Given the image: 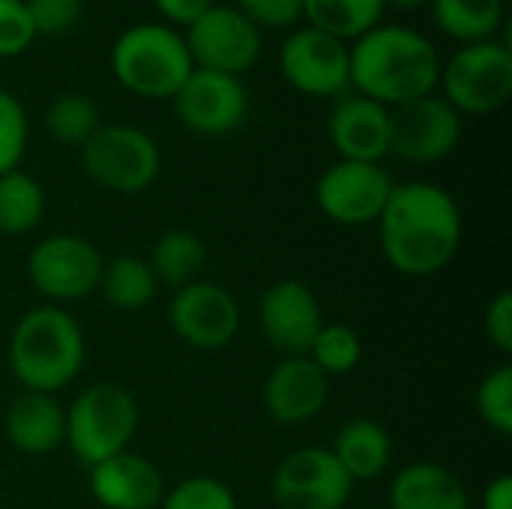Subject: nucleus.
I'll return each mask as SVG.
<instances>
[{
  "mask_svg": "<svg viewBox=\"0 0 512 509\" xmlns=\"http://www.w3.org/2000/svg\"><path fill=\"white\" fill-rule=\"evenodd\" d=\"M45 216V189L36 177L15 168L0 177V234L24 237Z\"/></svg>",
  "mask_w": 512,
  "mask_h": 509,
  "instance_id": "obj_27",
  "label": "nucleus"
},
{
  "mask_svg": "<svg viewBox=\"0 0 512 509\" xmlns=\"http://www.w3.org/2000/svg\"><path fill=\"white\" fill-rule=\"evenodd\" d=\"M327 378L351 375L363 360V339L348 324H324L306 354Z\"/></svg>",
  "mask_w": 512,
  "mask_h": 509,
  "instance_id": "obj_29",
  "label": "nucleus"
},
{
  "mask_svg": "<svg viewBox=\"0 0 512 509\" xmlns=\"http://www.w3.org/2000/svg\"><path fill=\"white\" fill-rule=\"evenodd\" d=\"M384 9V0H303L306 24L348 45L378 27Z\"/></svg>",
  "mask_w": 512,
  "mask_h": 509,
  "instance_id": "obj_26",
  "label": "nucleus"
},
{
  "mask_svg": "<svg viewBox=\"0 0 512 509\" xmlns=\"http://www.w3.org/2000/svg\"><path fill=\"white\" fill-rule=\"evenodd\" d=\"M375 225L387 264L411 279H429L450 267L465 237L459 201L426 180L396 183Z\"/></svg>",
  "mask_w": 512,
  "mask_h": 509,
  "instance_id": "obj_1",
  "label": "nucleus"
},
{
  "mask_svg": "<svg viewBox=\"0 0 512 509\" xmlns=\"http://www.w3.org/2000/svg\"><path fill=\"white\" fill-rule=\"evenodd\" d=\"M483 330L489 345H495L504 357L512 354V294L498 291L483 312Z\"/></svg>",
  "mask_w": 512,
  "mask_h": 509,
  "instance_id": "obj_36",
  "label": "nucleus"
},
{
  "mask_svg": "<svg viewBox=\"0 0 512 509\" xmlns=\"http://www.w3.org/2000/svg\"><path fill=\"white\" fill-rule=\"evenodd\" d=\"M282 78L306 96H342L351 90V51L348 42L315 27H297L279 48Z\"/></svg>",
  "mask_w": 512,
  "mask_h": 509,
  "instance_id": "obj_14",
  "label": "nucleus"
},
{
  "mask_svg": "<svg viewBox=\"0 0 512 509\" xmlns=\"http://www.w3.org/2000/svg\"><path fill=\"white\" fill-rule=\"evenodd\" d=\"M195 69L183 33L168 24H132L111 45V72L141 99H174Z\"/></svg>",
  "mask_w": 512,
  "mask_h": 509,
  "instance_id": "obj_4",
  "label": "nucleus"
},
{
  "mask_svg": "<svg viewBox=\"0 0 512 509\" xmlns=\"http://www.w3.org/2000/svg\"><path fill=\"white\" fill-rule=\"evenodd\" d=\"M36 33L24 0H0V60L18 57L33 45Z\"/></svg>",
  "mask_w": 512,
  "mask_h": 509,
  "instance_id": "obj_34",
  "label": "nucleus"
},
{
  "mask_svg": "<svg viewBox=\"0 0 512 509\" xmlns=\"http://www.w3.org/2000/svg\"><path fill=\"white\" fill-rule=\"evenodd\" d=\"M438 30L459 45L495 39L504 27V0H429Z\"/></svg>",
  "mask_w": 512,
  "mask_h": 509,
  "instance_id": "obj_25",
  "label": "nucleus"
},
{
  "mask_svg": "<svg viewBox=\"0 0 512 509\" xmlns=\"http://www.w3.org/2000/svg\"><path fill=\"white\" fill-rule=\"evenodd\" d=\"M351 90L387 108L438 93L441 54L435 42L405 24H378L348 45Z\"/></svg>",
  "mask_w": 512,
  "mask_h": 509,
  "instance_id": "obj_2",
  "label": "nucleus"
},
{
  "mask_svg": "<svg viewBox=\"0 0 512 509\" xmlns=\"http://www.w3.org/2000/svg\"><path fill=\"white\" fill-rule=\"evenodd\" d=\"M351 495L354 483L330 447L294 450L270 477V498L279 509H345Z\"/></svg>",
  "mask_w": 512,
  "mask_h": 509,
  "instance_id": "obj_9",
  "label": "nucleus"
},
{
  "mask_svg": "<svg viewBox=\"0 0 512 509\" xmlns=\"http://www.w3.org/2000/svg\"><path fill=\"white\" fill-rule=\"evenodd\" d=\"M30 123L24 105L0 87V177L21 168V159L27 153Z\"/></svg>",
  "mask_w": 512,
  "mask_h": 509,
  "instance_id": "obj_32",
  "label": "nucleus"
},
{
  "mask_svg": "<svg viewBox=\"0 0 512 509\" xmlns=\"http://www.w3.org/2000/svg\"><path fill=\"white\" fill-rule=\"evenodd\" d=\"M36 36H66L84 15V0H24Z\"/></svg>",
  "mask_w": 512,
  "mask_h": 509,
  "instance_id": "obj_33",
  "label": "nucleus"
},
{
  "mask_svg": "<svg viewBox=\"0 0 512 509\" xmlns=\"http://www.w3.org/2000/svg\"><path fill=\"white\" fill-rule=\"evenodd\" d=\"M429 0H384V6H396V9H417L426 6Z\"/></svg>",
  "mask_w": 512,
  "mask_h": 509,
  "instance_id": "obj_39",
  "label": "nucleus"
},
{
  "mask_svg": "<svg viewBox=\"0 0 512 509\" xmlns=\"http://www.w3.org/2000/svg\"><path fill=\"white\" fill-rule=\"evenodd\" d=\"M159 285L177 291L201 279L207 264V243L201 234L189 228H168L156 237L153 252L147 258Z\"/></svg>",
  "mask_w": 512,
  "mask_h": 509,
  "instance_id": "obj_23",
  "label": "nucleus"
},
{
  "mask_svg": "<svg viewBox=\"0 0 512 509\" xmlns=\"http://www.w3.org/2000/svg\"><path fill=\"white\" fill-rule=\"evenodd\" d=\"M237 9L261 27H294L303 18V0H237Z\"/></svg>",
  "mask_w": 512,
  "mask_h": 509,
  "instance_id": "obj_35",
  "label": "nucleus"
},
{
  "mask_svg": "<svg viewBox=\"0 0 512 509\" xmlns=\"http://www.w3.org/2000/svg\"><path fill=\"white\" fill-rule=\"evenodd\" d=\"M102 267V252L81 234H51L27 255V279L51 306L96 294Z\"/></svg>",
  "mask_w": 512,
  "mask_h": 509,
  "instance_id": "obj_8",
  "label": "nucleus"
},
{
  "mask_svg": "<svg viewBox=\"0 0 512 509\" xmlns=\"http://www.w3.org/2000/svg\"><path fill=\"white\" fill-rule=\"evenodd\" d=\"M342 471L351 477V483H369L378 480L390 462H393V438L384 423L369 420V417H354L348 420L330 447Z\"/></svg>",
  "mask_w": 512,
  "mask_h": 509,
  "instance_id": "obj_22",
  "label": "nucleus"
},
{
  "mask_svg": "<svg viewBox=\"0 0 512 509\" xmlns=\"http://www.w3.org/2000/svg\"><path fill=\"white\" fill-rule=\"evenodd\" d=\"M153 6L159 9V15H165L168 27H189L192 21H198L213 0H153Z\"/></svg>",
  "mask_w": 512,
  "mask_h": 509,
  "instance_id": "obj_37",
  "label": "nucleus"
},
{
  "mask_svg": "<svg viewBox=\"0 0 512 509\" xmlns=\"http://www.w3.org/2000/svg\"><path fill=\"white\" fill-rule=\"evenodd\" d=\"M462 126L465 117L441 93L411 99L390 108V153L414 165H435L459 147Z\"/></svg>",
  "mask_w": 512,
  "mask_h": 509,
  "instance_id": "obj_10",
  "label": "nucleus"
},
{
  "mask_svg": "<svg viewBox=\"0 0 512 509\" xmlns=\"http://www.w3.org/2000/svg\"><path fill=\"white\" fill-rule=\"evenodd\" d=\"M90 471V495L102 509H159L165 495L162 471L141 453H117Z\"/></svg>",
  "mask_w": 512,
  "mask_h": 509,
  "instance_id": "obj_19",
  "label": "nucleus"
},
{
  "mask_svg": "<svg viewBox=\"0 0 512 509\" xmlns=\"http://www.w3.org/2000/svg\"><path fill=\"white\" fill-rule=\"evenodd\" d=\"M327 135L339 159L381 165L390 156V108L360 93H342L327 117Z\"/></svg>",
  "mask_w": 512,
  "mask_h": 509,
  "instance_id": "obj_18",
  "label": "nucleus"
},
{
  "mask_svg": "<svg viewBox=\"0 0 512 509\" xmlns=\"http://www.w3.org/2000/svg\"><path fill=\"white\" fill-rule=\"evenodd\" d=\"M477 417L501 438L512 435V366L501 363L483 375L474 393Z\"/></svg>",
  "mask_w": 512,
  "mask_h": 509,
  "instance_id": "obj_30",
  "label": "nucleus"
},
{
  "mask_svg": "<svg viewBox=\"0 0 512 509\" xmlns=\"http://www.w3.org/2000/svg\"><path fill=\"white\" fill-rule=\"evenodd\" d=\"M138 402L135 396L114 384L84 387L66 408V447L84 465L93 468L117 453H126L138 432Z\"/></svg>",
  "mask_w": 512,
  "mask_h": 509,
  "instance_id": "obj_5",
  "label": "nucleus"
},
{
  "mask_svg": "<svg viewBox=\"0 0 512 509\" xmlns=\"http://www.w3.org/2000/svg\"><path fill=\"white\" fill-rule=\"evenodd\" d=\"M81 150L84 174L117 195H138L159 180L162 153L150 132L132 123H102Z\"/></svg>",
  "mask_w": 512,
  "mask_h": 509,
  "instance_id": "obj_6",
  "label": "nucleus"
},
{
  "mask_svg": "<svg viewBox=\"0 0 512 509\" xmlns=\"http://www.w3.org/2000/svg\"><path fill=\"white\" fill-rule=\"evenodd\" d=\"M3 435L24 456H48L66 441V408L51 393L21 390L6 408Z\"/></svg>",
  "mask_w": 512,
  "mask_h": 509,
  "instance_id": "obj_20",
  "label": "nucleus"
},
{
  "mask_svg": "<svg viewBox=\"0 0 512 509\" xmlns=\"http://www.w3.org/2000/svg\"><path fill=\"white\" fill-rule=\"evenodd\" d=\"M189 57L198 69L225 75L249 72L261 57V30L237 6H210L183 33Z\"/></svg>",
  "mask_w": 512,
  "mask_h": 509,
  "instance_id": "obj_13",
  "label": "nucleus"
},
{
  "mask_svg": "<svg viewBox=\"0 0 512 509\" xmlns=\"http://www.w3.org/2000/svg\"><path fill=\"white\" fill-rule=\"evenodd\" d=\"M261 336L282 357H306L318 330L327 324L321 300L300 279H279L258 300Z\"/></svg>",
  "mask_w": 512,
  "mask_h": 509,
  "instance_id": "obj_16",
  "label": "nucleus"
},
{
  "mask_svg": "<svg viewBox=\"0 0 512 509\" xmlns=\"http://www.w3.org/2000/svg\"><path fill=\"white\" fill-rule=\"evenodd\" d=\"M480 509H512V477L498 474L480 498Z\"/></svg>",
  "mask_w": 512,
  "mask_h": 509,
  "instance_id": "obj_38",
  "label": "nucleus"
},
{
  "mask_svg": "<svg viewBox=\"0 0 512 509\" xmlns=\"http://www.w3.org/2000/svg\"><path fill=\"white\" fill-rule=\"evenodd\" d=\"M96 291L117 312H138V309H144V306H150L156 300L159 282H156L147 258L114 255V258L105 261Z\"/></svg>",
  "mask_w": 512,
  "mask_h": 509,
  "instance_id": "obj_24",
  "label": "nucleus"
},
{
  "mask_svg": "<svg viewBox=\"0 0 512 509\" xmlns=\"http://www.w3.org/2000/svg\"><path fill=\"white\" fill-rule=\"evenodd\" d=\"M171 102L177 120L201 138L231 135L243 126L249 114V93L243 87V78L198 66L189 72Z\"/></svg>",
  "mask_w": 512,
  "mask_h": 509,
  "instance_id": "obj_15",
  "label": "nucleus"
},
{
  "mask_svg": "<svg viewBox=\"0 0 512 509\" xmlns=\"http://www.w3.org/2000/svg\"><path fill=\"white\" fill-rule=\"evenodd\" d=\"M240 303L237 297L210 279H198L177 288L168 303V324L174 336L195 351H222L240 333Z\"/></svg>",
  "mask_w": 512,
  "mask_h": 509,
  "instance_id": "obj_12",
  "label": "nucleus"
},
{
  "mask_svg": "<svg viewBox=\"0 0 512 509\" xmlns=\"http://www.w3.org/2000/svg\"><path fill=\"white\" fill-rule=\"evenodd\" d=\"M390 509H471L465 483L438 462H411L396 471L387 489Z\"/></svg>",
  "mask_w": 512,
  "mask_h": 509,
  "instance_id": "obj_21",
  "label": "nucleus"
},
{
  "mask_svg": "<svg viewBox=\"0 0 512 509\" xmlns=\"http://www.w3.org/2000/svg\"><path fill=\"white\" fill-rule=\"evenodd\" d=\"M99 126H102L99 105L87 93H60L45 108L48 135L69 147H84Z\"/></svg>",
  "mask_w": 512,
  "mask_h": 509,
  "instance_id": "obj_28",
  "label": "nucleus"
},
{
  "mask_svg": "<svg viewBox=\"0 0 512 509\" xmlns=\"http://www.w3.org/2000/svg\"><path fill=\"white\" fill-rule=\"evenodd\" d=\"M444 99L462 117H486L501 111L512 96V48L501 39L462 45L441 63Z\"/></svg>",
  "mask_w": 512,
  "mask_h": 509,
  "instance_id": "obj_7",
  "label": "nucleus"
},
{
  "mask_svg": "<svg viewBox=\"0 0 512 509\" xmlns=\"http://www.w3.org/2000/svg\"><path fill=\"white\" fill-rule=\"evenodd\" d=\"M330 399V378L309 357H282L261 387V405L279 426L315 420Z\"/></svg>",
  "mask_w": 512,
  "mask_h": 509,
  "instance_id": "obj_17",
  "label": "nucleus"
},
{
  "mask_svg": "<svg viewBox=\"0 0 512 509\" xmlns=\"http://www.w3.org/2000/svg\"><path fill=\"white\" fill-rule=\"evenodd\" d=\"M393 186V177L378 162L336 159L318 177L315 201L330 222L345 228H363L378 222Z\"/></svg>",
  "mask_w": 512,
  "mask_h": 509,
  "instance_id": "obj_11",
  "label": "nucleus"
},
{
  "mask_svg": "<svg viewBox=\"0 0 512 509\" xmlns=\"http://www.w3.org/2000/svg\"><path fill=\"white\" fill-rule=\"evenodd\" d=\"M159 509H240L228 483L210 474H195L165 489Z\"/></svg>",
  "mask_w": 512,
  "mask_h": 509,
  "instance_id": "obj_31",
  "label": "nucleus"
},
{
  "mask_svg": "<svg viewBox=\"0 0 512 509\" xmlns=\"http://www.w3.org/2000/svg\"><path fill=\"white\" fill-rule=\"evenodd\" d=\"M6 357L24 390L57 396L84 369V330L63 306H36L18 318Z\"/></svg>",
  "mask_w": 512,
  "mask_h": 509,
  "instance_id": "obj_3",
  "label": "nucleus"
}]
</instances>
